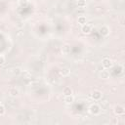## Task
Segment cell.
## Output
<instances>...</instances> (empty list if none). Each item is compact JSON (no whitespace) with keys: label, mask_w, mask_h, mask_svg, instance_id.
<instances>
[{"label":"cell","mask_w":125,"mask_h":125,"mask_svg":"<svg viewBox=\"0 0 125 125\" xmlns=\"http://www.w3.org/2000/svg\"><path fill=\"white\" fill-rule=\"evenodd\" d=\"M113 112H114V114L115 115H123L124 114V112H125V108H124V106L123 105H115L114 106V109H113Z\"/></svg>","instance_id":"3"},{"label":"cell","mask_w":125,"mask_h":125,"mask_svg":"<svg viewBox=\"0 0 125 125\" xmlns=\"http://www.w3.org/2000/svg\"><path fill=\"white\" fill-rule=\"evenodd\" d=\"M8 93H9V95L11 96V97H17L19 94H20V92H19V90L16 88V87H13V88H11V89H9V91H8Z\"/></svg>","instance_id":"8"},{"label":"cell","mask_w":125,"mask_h":125,"mask_svg":"<svg viewBox=\"0 0 125 125\" xmlns=\"http://www.w3.org/2000/svg\"><path fill=\"white\" fill-rule=\"evenodd\" d=\"M60 72H61V74H62V76H68V75L70 74V69H69L68 67H62Z\"/></svg>","instance_id":"10"},{"label":"cell","mask_w":125,"mask_h":125,"mask_svg":"<svg viewBox=\"0 0 125 125\" xmlns=\"http://www.w3.org/2000/svg\"><path fill=\"white\" fill-rule=\"evenodd\" d=\"M102 65L104 69H108L112 66V61L109 58H104L102 60Z\"/></svg>","instance_id":"2"},{"label":"cell","mask_w":125,"mask_h":125,"mask_svg":"<svg viewBox=\"0 0 125 125\" xmlns=\"http://www.w3.org/2000/svg\"><path fill=\"white\" fill-rule=\"evenodd\" d=\"M63 101H64V103H66V104H71V103L74 101V98H73L72 95H66V96H64Z\"/></svg>","instance_id":"11"},{"label":"cell","mask_w":125,"mask_h":125,"mask_svg":"<svg viewBox=\"0 0 125 125\" xmlns=\"http://www.w3.org/2000/svg\"><path fill=\"white\" fill-rule=\"evenodd\" d=\"M19 4L21 5V6H25L26 4H27V0H19Z\"/></svg>","instance_id":"16"},{"label":"cell","mask_w":125,"mask_h":125,"mask_svg":"<svg viewBox=\"0 0 125 125\" xmlns=\"http://www.w3.org/2000/svg\"><path fill=\"white\" fill-rule=\"evenodd\" d=\"M100 34L102 35V36H107L109 33H110V28L108 27V26H106V25H103L101 28H100Z\"/></svg>","instance_id":"4"},{"label":"cell","mask_w":125,"mask_h":125,"mask_svg":"<svg viewBox=\"0 0 125 125\" xmlns=\"http://www.w3.org/2000/svg\"><path fill=\"white\" fill-rule=\"evenodd\" d=\"M77 21H78V23H79L80 25H83V24L87 23V19H86V17H84V16H80V17H78Z\"/></svg>","instance_id":"12"},{"label":"cell","mask_w":125,"mask_h":125,"mask_svg":"<svg viewBox=\"0 0 125 125\" xmlns=\"http://www.w3.org/2000/svg\"><path fill=\"white\" fill-rule=\"evenodd\" d=\"M99 76H100V78H102V79H108V78H109V72H108V70H106V69H103V70L100 71Z\"/></svg>","instance_id":"7"},{"label":"cell","mask_w":125,"mask_h":125,"mask_svg":"<svg viewBox=\"0 0 125 125\" xmlns=\"http://www.w3.org/2000/svg\"><path fill=\"white\" fill-rule=\"evenodd\" d=\"M91 30H92V27H91V25L88 24V23L83 24L82 27H81V31H82V33H84V34H89V33L91 32Z\"/></svg>","instance_id":"6"},{"label":"cell","mask_w":125,"mask_h":125,"mask_svg":"<svg viewBox=\"0 0 125 125\" xmlns=\"http://www.w3.org/2000/svg\"><path fill=\"white\" fill-rule=\"evenodd\" d=\"M89 112H90L91 114H93V115H98V114H100V112H101V107H100V105L97 104H92V105L89 107Z\"/></svg>","instance_id":"1"},{"label":"cell","mask_w":125,"mask_h":125,"mask_svg":"<svg viewBox=\"0 0 125 125\" xmlns=\"http://www.w3.org/2000/svg\"><path fill=\"white\" fill-rule=\"evenodd\" d=\"M5 62H6V59H5V57L2 56V55H0V65H3Z\"/></svg>","instance_id":"15"},{"label":"cell","mask_w":125,"mask_h":125,"mask_svg":"<svg viewBox=\"0 0 125 125\" xmlns=\"http://www.w3.org/2000/svg\"><path fill=\"white\" fill-rule=\"evenodd\" d=\"M92 98L95 100V101H99V100H101L102 99V92L101 91H99V90H95V91H93L92 92Z\"/></svg>","instance_id":"5"},{"label":"cell","mask_w":125,"mask_h":125,"mask_svg":"<svg viewBox=\"0 0 125 125\" xmlns=\"http://www.w3.org/2000/svg\"><path fill=\"white\" fill-rule=\"evenodd\" d=\"M6 112V109H5V106L3 104H0V116L4 115Z\"/></svg>","instance_id":"14"},{"label":"cell","mask_w":125,"mask_h":125,"mask_svg":"<svg viewBox=\"0 0 125 125\" xmlns=\"http://www.w3.org/2000/svg\"><path fill=\"white\" fill-rule=\"evenodd\" d=\"M62 93H63V95H64V96H66V95H72L73 90H72V88H71V87L66 86V87H64V88L62 89Z\"/></svg>","instance_id":"9"},{"label":"cell","mask_w":125,"mask_h":125,"mask_svg":"<svg viewBox=\"0 0 125 125\" xmlns=\"http://www.w3.org/2000/svg\"><path fill=\"white\" fill-rule=\"evenodd\" d=\"M77 6L80 8H84L86 6V1L85 0H78L77 1Z\"/></svg>","instance_id":"13"}]
</instances>
